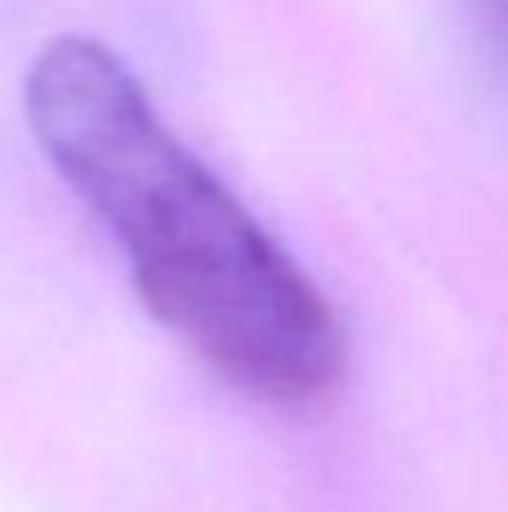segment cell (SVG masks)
<instances>
[{"instance_id": "1", "label": "cell", "mask_w": 508, "mask_h": 512, "mask_svg": "<svg viewBox=\"0 0 508 512\" xmlns=\"http://www.w3.org/2000/svg\"><path fill=\"white\" fill-rule=\"evenodd\" d=\"M27 122L126 252L149 315L216 378L275 409L333 400L347 342L329 301L176 140L113 50L63 36L27 72Z\"/></svg>"}, {"instance_id": "2", "label": "cell", "mask_w": 508, "mask_h": 512, "mask_svg": "<svg viewBox=\"0 0 508 512\" xmlns=\"http://www.w3.org/2000/svg\"><path fill=\"white\" fill-rule=\"evenodd\" d=\"M482 14H486V27L500 36V45L508 54V0H482Z\"/></svg>"}]
</instances>
